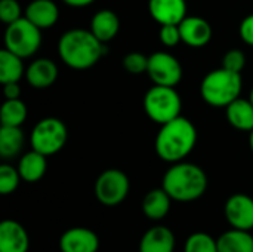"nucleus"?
<instances>
[{
    "instance_id": "12",
    "label": "nucleus",
    "mask_w": 253,
    "mask_h": 252,
    "mask_svg": "<svg viewBox=\"0 0 253 252\" xmlns=\"http://www.w3.org/2000/svg\"><path fill=\"white\" fill-rule=\"evenodd\" d=\"M181 39L185 45L191 48H203L206 46L213 34L212 25L202 16H185L179 22Z\"/></svg>"
},
{
    "instance_id": "8",
    "label": "nucleus",
    "mask_w": 253,
    "mask_h": 252,
    "mask_svg": "<svg viewBox=\"0 0 253 252\" xmlns=\"http://www.w3.org/2000/svg\"><path fill=\"white\" fill-rule=\"evenodd\" d=\"M130 183L120 169H107L95 181V196L104 206H117L129 195Z\"/></svg>"
},
{
    "instance_id": "22",
    "label": "nucleus",
    "mask_w": 253,
    "mask_h": 252,
    "mask_svg": "<svg viewBox=\"0 0 253 252\" xmlns=\"http://www.w3.org/2000/svg\"><path fill=\"white\" fill-rule=\"evenodd\" d=\"M218 252H253V236L251 232L231 229L218 239Z\"/></svg>"
},
{
    "instance_id": "26",
    "label": "nucleus",
    "mask_w": 253,
    "mask_h": 252,
    "mask_svg": "<svg viewBox=\"0 0 253 252\" xmlns=\"http://www.w3.org/2000/svg\"><path fill=\"white\" fill-rule=\"evenodd\" d=\"M184 252H218V242L206 232H196L187 238Z\"/></svg>"
},
{
    "instance_id": "6",
    "label": "nucleus",
    "mask_w": 253,
    "mask_h": 252,
    "mask_svg": "<svg viewBox=\"0 0 253 252\" xmlns=\"http://www.w3.org/2000/svg\"><path fill=\"white\" fill-rule=\"evenodd\" d=\"M42 45V30L25 16L9 24L4 31V48L22 59L33 56Z\"/></svg>"
},
{
    "instance_id": "34",
    "label": "nucleus",
    "mask_w": 253,
    "mask_h": 252,
    "mask_svg": "<svg viewBox=\"0 0 253 252\" xmlns=\"http://www.w3.org/2000/svg\"><path fill=\"white\" fill-rule=\"evenodd\" d=\"M67 6H71V7H84V6H89L92 4L95 0H62Z\"/></svg>"
},
{
    "instance_id": "32",
    "label": "nucleus",
    "mask_w": 253,
    "mask_h": 252,
    "mask_svg": "<svg viewBox=\"0 0 253 252\" xmlns=\"http://www.w3.org/2000/svg\"><path fill=\"white\" fill-rule=\"evenodd\" d=\"M239 31H240L242 40H243L246 45L253 46V13L248 15V16L242 21L240 30H239Z\"/></svg>"
},
{
    "instance_id": "14",
    "label": "nucleus",
    "mask_w": 253,
    "mask_h": 252,
    "mask_svg": "<svg viewBox=\"0 0 253 252\" xmlns=\"http://www.w3.org/2000/svg\"><path fill=\"white\" fill-rule=\"evenodd\" d=\"M148 12L160 25L179 24L187 16L185 0H150Z\"/></svg>"
},
{
    "instance_id": "16",
    "label": "nucleus",
    "mask_w": 253,
    "mask_h": 252,
    "mask_svg": "<svg viewBox=\"0 0 253 252\" xmlns=\"http://www.w3.org/2000/svg\"><path fill=\"white\" fill-rule=\"evenodd\" d=\"M25 79L31 88L46 89L56 82L58 67L49 58H37L27 67Z\"/></svg>"
},
{
    "instance_id": "11",
    "label": "nucleus",
    "mask_w": 253,
    "mask_h": 252,
    "mask_svg": "<svg viewBox=\"0 0 253 252\" xmlns=\"http://www.w3.org/2000/svg\"><path fill=\"white\" fill-rule=\"evenodd\" d=\"M61 252H98L99 238L86 227H73L62 233L59 238Z\"/></svg>"
},
{
    "instance_id": "9",
    "label": "nucleus",
    "mask_w": 253,
    "mask_h": 252,
    "mask_svg": "<svg viewBox=\"0 0 253 252\" xmlns=\"http://www.w3.org/2000/svg\"><path fill=\"white\" fill-rule=\"evenodd\" d=\"M147 74L154 85L176 86L182 79V65L169 52H154L148 56Z\"/></svg>"
},
{
    "instance_id": "36",
    "label": "nucleus",
    "mask_w": 253,
    "mask_h": 252,
    "mask_svg": "<svg viewBox=\"0 0 253 252\" xmlns=\"http://www.w3.org/2000/svg\"><path fill=\"white\" fill-rule=\"evenodd\" d=\"M249 100L252 101V104H253V88H252V91H251V97H249Z\"/></svg>"
},
{
    "instance_id": "24",
    "label": "nucleus",
    "mask_w": 253,
    "mask_h": 252,
    "mask_svg": "<svg viewBox=\"0 0 253 252\" xmlns=\"http://www.w3.org/2000/svg\"><path fill=\"white\" fill-rule=\"evenodd\" d=\"M24 76V62L22 58L7 50L6 48L0 50V82L10 83L19 82Z\"/></svg>"
},
{
    "instance_id": "21",
    "label": "nucleus",
    "mask_w": 253,
    "mask_h": 252,
    "mask_svg": "<svg viewBox=\"0 0 253 252\" xmlns=\"http://www.w3.org/2000/svg\"><path fill=\"white\" fill-rule=\"evenodd\" d=\"M225 114L230 125L239 131H253V104L251 100L237 98L225 107Z\"/></svg>"
},
{
    "instance_id": "30",
    "label": "nucleus",
    "mask_w": 253,
    "mask_h": 252,
    "mask_svg": "<svg viewBox=\"0 0 253 252\" xmlns=\"http://www.w3.org/2000/svg\"><path fill=\"white\" fill-rule=\"evenodd\" d=\"M246 65V56L240 49H231L228 52H225V55L222 56V65L224 68L234 71V73H242V70Z\"/></svg>"
},
{
    "instance_id": "31",
    "label": "nucleus",
    "mask_w": 253,
    "mask_h": 252,
    "mask_svg": "<svg viewBox=\"0 0 253 252\" xmlns=\"http://www.w3.org/2000/svg\"><path fill=\"white\" fill-rule=\"evenodd\" d=\"M160 42L168 46V48H173L176 46L179 42H182L181 39V31H179V24H166L160 27V33H159Z\"/></svg>"
},
{
    "instance_id": "27",
    "label": "nucleus",
    "mask_w": 253,
    "mask_h": 252,
    "mask_svg": "<svg viewBox=\"0 0 253 252\" xmlns=\"http://www.w3.org/2000/svg\"><path fill=\"white\" fill-rule=\"evenodd\" d=\"M21 175L18 168H13L9 163L0 165V193L1 195H10L13 193L21 181Z\"/></svg>"
},
{
    "instance_id": "25",
    "label": "nucleus",
    "mask_w": 253,
    "mask_h": 252,
    "mask_svg": "<svg viewBox=\"0 0 253 252\" xmlns=\"http://www.w3.org/2000/svg\"><path fill=\"white\" fill-rule=\"evenodd\" d=\"M27 120V105L21 98L6 100L0 108L1 126H21Z\"/></svg>"
},
{
    "instance_id": "7",
    "label": "nucleus",
    "mask_w": 253,
    "mask_h": 252,
    "mask_svg": "<svg viewBox=\"0 0 253 252\" xmlns=\"http://www.w3.org/2000/svg\"><path fill=\"white\" fill-rule=\"evenodd\" d=\"M68 138L65 123L58 117H44L36 123L30 134V146L33 150L52 156L65 146Z\"/></svg>"
},
{
    "instance_id": "2",
    "label": "nucleus",
    "mask_w": 253,
    "mask_h": 252,
    "mask_svg": "<svg viewBox=\"0 0 253 252\" xmlns=\"http://www.w3.org/2000/svg\"><path fill=\"white\" fill-rule=\"evenodd\" d=\"M197 129L191 120L179 116L165 125H162L154 149L157 156L168 163L182 162L196 147Z\"/></svg>"
},
{
    "instance_id": "4",
    "label": "nucleus",
    "mask_w": 253,
    "mask_h": 252,
    "mask_svg": "<svg viewBox=\"0 0 253 252\" xmlns=\"http://www.w3.org/2000/svg\"><path fill=\"white\" fill-rule=\"evenodd\" d=\"M243 80L240 73L224 67L209 71L200 85L202 98L212 107H227L242 94Z\"/></svg>"
},
{
    "instance_id": "23",
    "label": "nucleus",
    "mask_w": 253,
    "mask_h": 252,
    "mask_svg": "<svg viewBox=\"0 0 253 252\" xmlns=\"http://www.w3.org/2000/svg\"><path fill=\"white\" fill-rule=\"evenodd\" d=\"M24 132L21 126H1L0 128V156L3 159L16 157L24 147Z\"/></svg>"
},
{
    "instance_id": "5",
    "label": "nucleus",
    "mask_w": 253,
    "mask_h": 252,
    "mask_svg": "<svg viewBox=\"0 0 253 252\" xmlns=\"http://www.w3.org/2000/svg\"><path fill=\"white\" fill-rule=\"evenodd\" d=\"M144 110L153 122L162 126L181 116L182 101L175 86L154 85L144 97Z\"/></svg>"
},
{
    "instance_id": "28",
    "label": "nucleus",
    "mask_w": 253,
    "mask_h": 252,
    "mask_svg": "<svg viewBox=\"0 0 253 252\" xmlns=\"http://www.w3.org/2000/svg\"><path fill=\"white\" fill-rule=\"evenodd\" d=\"M123 67L130 74H142L147 73L148 68V56L141 52H130L123 58Z\"/></svg>"
},
{
    "instance_id": "19",
    "label": "nucleus",
    "mask_w": 253,
    "mask_h": 252,
    "mask_svg": "<svg viewBox=\"0 0 253 252\" xmlns=\"http://www.w3.org/2000/svg\"><path fill=\"white\" fill-rule=\"evenodd\" d=\"M170 205H172V198L168 195V192L163 187L153 189L144 196L142 212L147 218L153 221H160L169 214Z\"/></svg>"
},
{
    "instance_id": "17",
    "label": "nucleus",
    "mask_w": 253,
    "mask_h": 252,
    "mask_svg": "<svg viewBox=\"0 0 253 252\" xmlns=\"http://www.w3.org/2000/svg\"><path fill=\"white\" fill-rule=\"evenodd\" d=\"M40 30L50 28L59 18V9L53 0H31L25 7V15Z\"/></svg>"
},
{
    "instance_id": "10",
    "label": "nucleus",
    "mask_w": 253,
    "mask_h": 252,
    "mask_svg": "<svg viewBox=\"0 0 253 252\" xmlns=\"http://www.w3.org/2000/svg\"><path fill=\"white\" fill-rule=\"evenodd\" d=\"M224 215L231 229L251 232L253 229V199L245 193L230 196L224 205Z\"/></svg>"
},
{
    "instance_id": "13",
    "label": "nucleus",
    "mask_w": 253,
    "mask_h": 252,
    "mask_svg": "<svg viewBox=\"0 0 253 252\" xmlns=\"http://www.w3.org/2000/svg\"><path fill=\"white\" fill-rule=\"evenodd\" d=\"M30 238L25 227L15 220L0 223V252H28Z\"/></svg>"
},
{
    "instance_id": "15",
    "label": "nucleus",
    "mask_w": 253,
    "mask_h": 252,
    "mask_svg": "<svg viewBox=\"0 0 253 252\" xmlns=\"http://www.w3.org/2000/svg\"><path fill=\"white\" fill-rule=\"evenodd\" d=\"M176 239L166 226H153L141 238L138 252H173Z\"/></svg>"
},
{
    "instance_id": "18",
    "label": "nucleus",
    "mask_w": 253,
    "mask_h": 252,
    "mask_svg": "<svg viewBox=\"0 0 253 252\" xmlns=\"http://www.w3.org/2000/svg\"><path fill=\"white\" fill-rule=\"evenodd\" d=\"M102 43L111 42L119 30H120V19L116 12L110 9L98 10L92 19H90V28H89Z\"/></svg>"
},
{
    "instance_id": "35",
    "label": "nucleus",
    "mask_w": 253,
    "mask_h": 252,
    "mask_svg": "<svg viewBox=\"0 0 253 252\" xmlns=\"http://www.w3.org/2000/svg\"><path fill=\"white\" fill-rule=\"evenodd\" d=\"M249 144H251V150L253 153V131H251V137H249Z\"/></svg>"
},
{
    "instance_id": "29",
    "label": "nucleus",
    "mask_w": 253,
    "mask_h": 252,
    "mask_svg": "<svg viewBox=\"0 0 253 252\" xmlns=\"http://www.w3.org/2000/svg\"><path fill=\"white\" fill-rule=\"evenodd\" d=\"M21 12L22 9L18 0H0V21L6 25L22 18Z\"/></svg>"
},
{
    "instance_id": "33",
    "label": "nucleus",
    "mask_w": 253,
    "mask_h": 252,
    "mask_svg": "<svg viewBox=\"0 0 253 252\" xmlns=\"http://www.w3.org/2000/svg\"><path fill=\"white\" fill-rule=\"evenodd\" d=\"M3 95L6 100H16L21 97V86L18 82H10L3 85Z\"/></svg>"
},
{
    "instance_id": "3",
    "label": "nucleus",
    "mask_w": 253,
    "mask_h": 252,
    "mask_svg": "<svg viewBox=\"0 0 253 252\" xmlns=\"http://www.w3.org/2000/svg\"><path fill=\"white\" fill-rule=\"evenodd\" d=\"M162 187L175 202H194L206 193L208 175L199 165L182 160L165 172Z\"/></svg>"
},
{
    "instance_id": "20",
    "label": "nucleus",
    "mask_w": 253,
    "mask_h": 252,
    "mask_svg": "<svg viewBox=\"0 0 253 252\" xmlns=\"http://www.w3.org/2000/svg\"><path fill=\"white\" fill-rule=\"evenodd\" d=\"M47 156L36 151L31 149V151L25 153L21 156L19 162H18V171H19V175L21 178L25 181V183H37L40 181L44 174H46V169H47V160H46Z\"/></svg>"
},
{
    "instance_id": "1",
    "label": "nucleus",
    "mask_w": 253,
    "mask_h": 252,
    "mask_svg": "<svg viewBox=\"0 0 253 252\" xmlns=\"http://www.w3.org/2000/svg\"><path fill=\"white\" fill-rule=\"evenodd\" d=\"M107 52V43H102L90 30H68L58 42L59 58L73 70H87L93 67Z\"/></svg>"
}]
</instances>
